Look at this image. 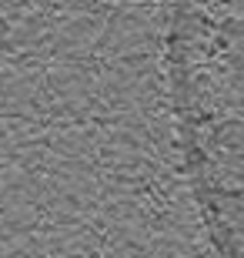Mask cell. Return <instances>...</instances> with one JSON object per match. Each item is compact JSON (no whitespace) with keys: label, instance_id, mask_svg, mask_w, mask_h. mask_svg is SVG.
<instances>
[{"label":"cell","instance_id":"1","mask_svg":"<svg viewBox=\"0 0 244 258\" xmlns=\"http://www.w3.org/2000/svg\"><path fill=\"white\" fill-rule=\"evenodd\" d=\"M171 84L204 221L244 258V4H191L171 20Z\"/></svg>","mask_w":244,"mask_h":258}]
</instances>
